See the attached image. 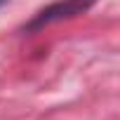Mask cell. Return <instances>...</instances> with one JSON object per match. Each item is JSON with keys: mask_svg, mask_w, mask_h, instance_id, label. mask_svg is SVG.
I'll use <instances>...</instances> for the list:
<instances>
[{"mask_svg": "<svg viewBox=\"0 0 120 120\" xmlns=\"http://www.w3.org/2000/svg\"><path fill=\"white\" fill-rule=\"evenodd\" d=\"M97 3V0H54V3H49L47 7H42L26 26L24 31L33 33V31H40L49 24H56V21H64V19H73L82 12H87L92 5Z\"/></svg>", "mask_w": 120, "mask_h": 120, "instance_id": "obj_1", "label": "cell"}, {"mask_svg": "<svg viewBox=\"0 0 120 120\" xmlns=\"http://www.w3.org/2000/svg\"><path fill=\"white\" fill-rule=\"evenodd\" d=\"M5 3H7V0H0V7H3V5H5Z\"/></svg>", "mask_w": 120, "mask_h": 120, "instance_id": "obj_2", "label": "cell"}]
</instances>
